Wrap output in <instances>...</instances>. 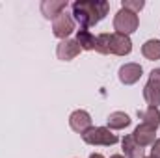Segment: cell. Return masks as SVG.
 I'll list each match as a JSON object with an SVG mask.
<instances>
[{"instance_id":"cell-13","label":"cell","mask_w":160,"mask_h":158,"mask_svg":"<svg viewBox=\"0 0 160 158\" xmlns=\"http://www.w3.org/2000/svg\"><path fill=\"white\" fill-rule=\"evenodd\" d=\"M77 43L82 50H95L97 52V36H93L89 30L80 28L77 30Z\"/></svg>"},{"instance_id":"cell-20","label":"cell","mask_w":160,"mask_h":158,"mask_svg":"<svg viewBox=\"0 0 160 158\" xmlns=\"http://www.w3.org/2000/svg\"><path fill=\"white\" fill-rule=\"evenodd\" d=\"M110 158H125V156H123V155H112Z\"/></svg>"},{"instance_id":"cell-15","label":"cell","mask_w":160,"mask_h":158,"mask_svg":"<svg viewBox=\"0 0 160 158\" xmlns=\"http://www.w3.org/2000/svg\"><path fill=\"white\" fill-rule=\"evenodd\" d=\"M138 116H140V119H142L143 125H149V126H153V128H158L160 126V110L158 108L149 106L147 110L140 112Z\"/></svg>"},{"instance_id":"cell-7","label":"cell","mask_w":160,"mask_h":158,"mask_svg":"<svg viewBox=\"0 0 160 158\" xmlns=\"http://www.w3.org/2000/svg\"><path fill=\"white\" fill-rule=\"evenodd\" d=\"M80 52H82V48H80V45L77 43V39H63V41H60L58 47H56V56L62 62L75 60Z\"/></svg>"},{"instance_id":"cell-5","label":"cell","mask_w":160,"mask_h":158,"mask_svg":"<svg viewBox=\"0 0 160 158\" xmlns=\"http://www.w3.org/2000/svg\"><path fill=\"white\" fill-rule=\"evenodd\" d=\"M143 99L153 108L160 106V67L151 71L149 80H147V84L143 87Z\"/></svg>"},{"instance_id":"cell-19","label":"cell","mask_w":160,"mask_h":158,"mask_svg":"<svg viewBox=\"0 0 160 158\" xmlns=\"http://www.w3.org/2000/svg\"><path fill=\"white\" fill-rule=\"evenodd\" d=\"M89 158H104L102 155H99V153H93V155H89Z\"/></svg>"},{"instance_id":"cell-9","label":"cell","mask_w":160,"mask_h":158,"mask_svg":"<svg viewBox=\"0 0 160 158\" xmlns=\"http://www.w3.org/2000/svg\"><path fill=\"white\" fill-rule=\"evenodd\" d=\"M134 138V141L140 145V147H147V145H153L155 143V136H157V128L149 126V125H138L134 128V132L130 134Z\"/></svg>"},{"instance_id":"cell-21","label":"cell","mask_w":160,"mask_h":158,"mask_svg":"<svg viewBox=\"0 0 160 158\" xmlns=\"http://www.w3.org/2000/svg\"><path fill=\"white\" fill-rule=\"evenodd\" d=\"M143 158H155V156H143Z\"/></svg>"},{"instance_id":"cell-16","label":"cell","mask_w":160,"mask_h":158,"mask_svg":"<svg viewBox=\"0 0 160 158\" xmlns=\"http://www.w3.org/2000/svg\"><path fill=\"white\" fill-rule=\"evenodd\" d=\"M142 54H143L147 60H151V62L160 60V39L145 41V43L142 45Z\"/></svg>"},{"instance_id":"cell-11","label":"cell","mask_w":160,"mask_h":158,"mask_svg":"<svg viewBox=\"0 0 160 158\" xmlns=\"http://www.w3.org/2000/svg\"><path fill=\"white\" fill-rule=\"evenodd\" d=\"M65 7H67V0H43L39 4V9L41 13H43V17L45 19H56L58 15H62L63 11H65Z\"/></svg>"},{"instance_id":"cell-6","label":"cell","mask_w":160,"mask_h":158,"mask_svg":"<svg viewBox=\"0 0 160 158\" xmlns=\"http://www.w3.org/2000/svg\"><path fill=\"white\" fill-rule=\"evenodd\" d=\"M75 32V19L63 11L62 15H58L54 21H52V34L58 37V39H69V36Z\"/></svg>"},{"instance_id":"cell-2","label":"cell","mask_w":160,"mask_h":158,"mask_svg":"<svg viewBox=\"0 0 160 158\" xmlns=\"http://www.w3.org/2000/svg\"><path fill=\"white\" fill-rule=\"evenodd\" d=\"M97 52L99 54H114V56H128L132 52V41L123 34H99L97 36Z\"/></svg>"},{"instance_id":"cell-17","label":"cell","mask_w":160,"mask_h":158,"mask_svg":"<svg viewBox=\"0 0 160 158\" xmlns=\"http://www.w3.org/2000/svg\"><path fill=\"white\" fill-rule=\"evenodd\" d=\"M143 6H145L143 0H123V2H121V7H123V9H128V11H132V13H136V15H138V11L143 9Z\"/></svg>"},{"instance_id":"cell-12","label":"cell","mask_w":160,"mask_h":158,"mask_svg":"<svg viewBox=\"0 0 160 158\" xmlns=\"http://www.w3.org/2000/svg\"><path fill=\"white\" fill-rule=\"evenodd\" d=\"M121 145H123V153H125L123 156L125 158H143L145 156V149L140 147V145L134 141L132 136H125L123 141H121Z\"/></svg>"},{"instance_id":"cell-1","label":"cell","mask_w":160,"mask_h":158,"mask_svg":"<svg viewBox=\"0 0 160 158\" xmlns=\"http://www.w3.org/2000/svg\"><path fill=\"white\" fill-rule=\"evenodd\" d=\"M71 9H73V17L80 24V28L88 30L89 26H95L108 15L110 4L106 0H77L73 2Z\"/></svg>"},{"instance_id":"cell-18","label":"cell","mask_w":160,"mask_h":158,"mask_svg":"<svg viewBox=\"0 0 160 158\" xmlns=\"http://www.w3.org/2000/svg\"><path fill=\"white\" fill-rule=\"evenodd\" d=\"M151 156L160 158V140H155V143L151 145Z\"/></svg>"},{"instance_id":"cell-10","label":"cell","mask_w":160,"mask_h":158,"mask_svg":"<svg viewBox=\"0 0 160 158\" xmlns=\"http://www.w3.org/2000/svg\"><path fill=\"white\" fill-rule=\"evenodd\" d=\"M69 126L77 134H84L88 128H91V116L86 110H75L69 116Z\"/></svg>"},{"instance_id":"cell-4","label":"cell","mask_w":160,"mask_h":158,"mask_svg":"<svg viewBox=\"0 0 160 158\" xmlns=\"http://www.w3.org/2000/svg\"><path fill=\"white\" fill-rule=\"evenodd\" d=\"M140 26V19L136 13L128 11V9H123L121 7L119 11L116 13L114 17V28L118 34H123V36H130L132 32H136Z\"/></svg>"},{"instance_id":"cell-14","label":"cell","mask_w":160,"mask_h":158,"mask_svg":"<svg viewBox=\"0 0 160 158\" xmlns=\"http://www.w3.org/2000/svg\"><path fill=\"white\" fill-rule=\"evenodd\" d=\"M106 123H108V128H112V130H121V128H127L128 125H130V117H128V114H125V112H112L108 119H106Z\"/></svg>"},{"instance_id":"cell-3","label":"cell","mask_w":160,"mask_h":158,"mask_svg":"<svg viewBox=\"0 0 160 158\" xmlns=\"http://www.w3.org/2000/svg\"><path fill=\"white\" fill-rule=\"evenodd\" d=\"M80 136L88 145H106V147H110V145H116L119 141V138L106 126H91Z\"/></svg>"},{"instance_id":"cell-8","label":"cell","mask_w":160,"mask_h":158,"mask_svg":"<svg viewBox=\"0 0 160 158\" xmlns=\"http://www.w3.org/2000/svg\"><path fill=\"white\" fill-rule=\"evenodd\" d=\"M142 75H143V67L140 63H125V65L119 67V73H118L119 82L125 84V86L136 84L138 80L142 78Z\"/></svg>"}]
</instances>
